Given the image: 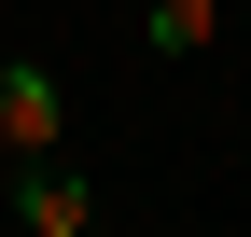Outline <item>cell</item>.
<instances>
[{"instance_id":"3957f363","label":"cell","mask_w":251,"mask_h":237,"mask_svg":"<svg viewBox=\"0 0 251 237\" xmlns=\"http://www.w3.org/2000/svg\"><path fill=\"white\" fill-rule=\"evenodd\" d=\"M209 28H224V0H153V56H209Z\"/></svg>"},{"instance_id":"7a4b0ae2","label":"cell","mask_w":251,"mask_h":237,"mask_svg":"<svg viewBox=\"0 0 251 237\" xmlns=\"http://www.w3.org/2000/svg\"><path fill=\"white\" fill-rule=\"evenodd\" d=\"M14 237H98V195L70 167H14Z\"/></svg>"},{"instance_id":"6da1fadb","label":"cell","mask_w":251,"mask_h":237,"mask_svg":"<svg viewBox=\"0 0 251 237\" xmlns=\"http://www.w3.org/2000/svg\"><path fill=\"white\" fill-rule=\"evenodd\" d=\"M56 140H70L56 70H42V56H0V154H14V167H56Z\"/></svg>"}]
</instances>
